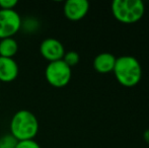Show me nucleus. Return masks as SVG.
<instances>
[{"label": "nucleus", "instance_id": "obj_14", "mask_svg": "<svg viewBox=\"0 0 149 148\" xmlns=\"http://www.w3.org/2000/svg\"><path fill=\"white\" fill-rule=\"evenodd\" d=\"M14 148H42L40 144L35 141L33 139H30V140H22L17 141L15 147Z\"/></svg>", "mask_w": 149, "mask_h": 148}, {"label": "nucleus", "instance_id": "obj_10", "mask_svg": "<svg viewBox=\"0 0 149 148\" xmlns=\"http://www.w3.org/2000/svg\"><path fill=\"white\" fill-rule=\"evenodd\" d=\"M18 51V44L13 38L0 40V57L13 58Z\"/></svg>", "mask_w": 149, "mask_h": 148}, {"label": "nucleus", "instance_id": "obj_7", "mask_svg": "<svg viewBox=\"0 0 149 148\" xmlns=\"http://www.w3.org/2000/svg\"><path fill=\"white\" fill-rule=\"evenodd\" d=\"M88 10L89 2L87 0H67L63 6L64 15L72 22L84 18Z\"/></svg>", "mask_w": 149, "mask_h": 148}, {"label": "nucleus", "instance_id": "obj_9", "mask_svg": "<svg viewBox=\"0 0 149 148\" xmlns=\"http://www.w3.org/2000/svg\"><path fill=\"white\" fill-rule=\"evenodd\" d=\"M117 58L111 53H100L94 58L93 68L102 74L113 72Z\"/></svg>", "mask_w": 149, "mask_h": 148}, {"label": "nucleus", "instance_id": "obj_15", "mask_svg": "<svg viewBox=\"0 0 149 148\" xmlns=\"http://www.w3.org/2000/svg\"><path fill=\"white\" fill-rule=\"evenodd\" d=\"M17 0H0V9H14Z\"/></svg>", "mask_w": 149, "mask_h": 148}, {"label": "nucleus", "instance_id": "obj_11", "mask_svg": "<svg viewBox=\"0 0 149 148\" xmlns=\"http://www.w3.org/2000/svg\"><path fill=\"white\" fill-rule=\"evenodd\" d=\"M62 60L69 66V67L72 68L79 63L80 57H79V54L77 53V52L68 51V52H65V55H64V57H63Z\"/></svg>", "mask_w": 149, "mask_h": 148}, {"label": "nucleus", "instance_id": "obj_8", "mask_svg": "<svg viewBox=\"0 0 149 148\" xmlns=\"http://www.w3.org/2000/svg\"><path fill=\"white\" fill-rule=\"evenodd\" d=\"M18 75V65L13 58L0 57V81L11 82Z\"/></svg>", "mask_w": 149, "mask_h": 148}, {"label": "nucleus", "instance_id": "obj_13", "mask_svg": "<svg viewBox=\"0 0 149 148\" xmlns=\"http://www.w3.org/2000/svg\"><path fill=\"white\" fill-rule=\"evenodd\" d=\"M16 143H17V140L11 134L0 137V148H14Z\"/></svg>", "mask_w": 149, "mask_h": 148}, {"label": "nucleus", "instance_id": "obj_4", "mask_svg": "<svg viewBox=\"0 0 149 148\" xmlns=\"http://www.w3.org/2000/svg\"><path fill=\"white\" fill-rule=\"evenodd\" d=\"M72 70L63 60L49 62L45 69V77L49 84L54 87H64L69 83Z\"/></svg>", "mask_w": 149, "mask_h": 148}, {"label": "nucleus", "instance_id": "obj_12", "mask_svg": "<svg viewBox=\"0 0 149 148\" xmlns=\"http://www.w3.org/2000/svg\"><path fill=\"white\" fill-rule=\"evenodd\" d=\"M38 28H39V22L36 18L29 17L24 22L22 20V28H20V30L22 28V30H24L28 33H35L38 30Z\"/></svg>", "mask_w": 149, "mask_h": 148}, {"label": "nucleus", "instance_id": "obj_6", "mask_svg": "<svg viewBox=\"0 0 149 148\" xmlns=\"http://www.w3.org/2000/svg\"><path fill=\"white\" fill-rule=\"evenodd\" d=\"M40 53L49 62L62 60L65 55V48L59 40L47 38L40 45Z\"/></svg>", "mask_w": 149, "mask_h": 148}, {"label": "nucleus", "instance_id": "obj_16", "mask_svg": "<svg viewBox=\"0 0 149 148\" xmlns=\"http://www.w3.org/2000/svg\"><path fill=\"white\" fill-rule=\"evenodd\" d=\"M143 138H144V140H145V142L149 144V129H147V130L144 131V133H143Z\"/></svg>", "mask_w": 149, "mask_h": 148}, {"label": "nucleus", "instance_id": "obj_3", "mask_svg": "<svg viewBox=\"0 0 149 148\" xmlns=\"http://www.w3.org/2000/svg\"><path fill=\"white\" fill-rule=\"evenodd\" d=\"M111 9L114 17L125 24L138 22L145 13V6L141 0H115Z\"/></svg>", "mask_w": 149, "mask_h": 148}, {"label": "nucleus", "instance_id": "obj_1", "mask_svg": "<svg viewBox=\"0 0 149 148\" xmlns=\"http://www.w3.org/2000/svg\"><path fill=\"white\" fill-rule=\"evenodd\" d=\"M10 134L17 141L33 139L39 131V121L33 113L20 110L12 116L10 121Z\"/></svg>", "mask_w": 149, "mask_h": 148}, {"label": "nucleus", "instance_id": "obj_2", "mask_svg": "<svg viewBox=\"0 0 149 148\" xmlns=\"http://www.w3.org/2000/svg\"><path fill=\"white\" fill-rule=\"evenodd\" d=\"M117 81L125 87H133L142 78V67L133 56H121L117 58L114 70Z\"/></svg>", "mask_w": 149, "mask_h": 148}, {"label": "nucleus", "instance_id": "obj_5", "mask_svg": "<svg viewBox=\"0 0 149 148\" xmlns=\"http://www.w3.org/2000/svg\"><path fill=\"white\" fill-rule=\"evenodd\" d=\"M22 28V17L14 9H0V40L12 38Z\"/></svg>", "mask_w": 149, "mask_h": 148}]
</instances>
